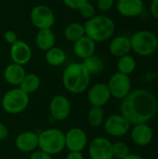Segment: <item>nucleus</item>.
<instances>
[{
  "label": "nucleus",
  "instance_id": "obj_33",
  "mask_svg": "<svg viewBox=\"0 0 158 159\" xmlns=\"http://www.w3.org/2000/svg\"><path fill=\"white\" fill-rule=\"evenodd\" d=\"M29 159H52V157L38 150V151H34L31 154Z\"/></svg>",
  "mask_w": 158,
  "mask_h": 159
},
{
  "label": "nucleus",
  "instance_id": "obj_39",
  "mask_svg": "<svg viewBox=\"0 0 158 159\" xmlns=\"http://www.w3.org/2000/svg\"><path fill=\"white\" fill-rule=\"evenodd\" d=\"M157 116H158V111H157Z\"/></svg>",
  "mask_w": 158,
  "mask_h": 159
},
{
  "label": "nucleus",
  "instance_id": "obj_22",
  "mask_svg": "<svg viewBox=\"0 0 158 159\" xmlns=\"http://www.w3.org/2000/svg\"><path fill=\"white\" fill-rule=\"evenodd\" d=\"M41 85L40 77L36 74H26L20 84L19 85V88L27 93L29 96L34 92H36Z\"/></svg>",
  "mask_w": 158,
  "mask_h": 159
},
{
  "label": "nucleus",
  "instance_id": "obj_4",
  "mask_svg": "<svg viewBox=\"0 0 158 159\" xmlns=\"http://www.w3.org/2000/svg\"><path fill=\"white\" fill-rule=\"evenodd\" d=\"M38 148L51 157L61 153L65 149L64 132L56 128L44 129L38 134Z\"/></svg>",
  "mask_w": 158,
  "mask_h": 159
},
{
  "label": "nucleus",
  "instance_id": "obj_24",
  "mask_svg": "<svg viewBox=\"0 0 158 159\" xmlns=\"http://www.w3.org/2000/svg\"><path fill=\"white\" fill-rule=\"evenodd\" d=\"M46 61L48 65L57 67L61 65L66 60V54L64 50L58 47H53L52 48L46 51L45 55Z\"/></svg>",
  "mask_w": 158,
  "mask_h": 159
},
{
  "label": "nucleus",
  "instance_id": "obj_13",
  "mask_svg": "<svg viewBox=\"0 0 158 159\" xmlns=\"http://www.w3.org/2000/svg\"><path fill=\"white\" fill-rule=\"evenodd\" d=\"M87 98L91 106L102 107L107 104L111 99V94L107 84L99 82L91 86L88 90Z\"/></svg>",
  "mask_w": 158,
  "mask_h": 159
},
{
  "label": "nucleus",
  "instance_id": "obj_6",
  "mask_svg": "<svg viewBox=\"0 0 158 159\" xmlns=\"http://www.w3.org/2000/svg\"><path fill=\"white\" fill-rule=\"evenodd\" d=\"M29 102V95L18 87L7 90L3 95L1 106L6 113L9 115H18L28 107Z\"/></svg>",
  "mask_w": 158,
  "mask_h": 159
},
{
  "label": "nucleus",
  "instance_id": "obj_10",
  "mask_svg": "<svg viewBox=\"0 0 158 159\" xmlns=\"http://www.w3.org/2000/svg\"><path fill=\"white\" fill-rule=\"evenodd\" d=\"M49 114L51 117L57 121L67 119L71 114V102L64 95H55L49 102Z\"/></svg>",
  "mask_w": 158,
  "mask_h": 159
},
{
  "label": "nucleus",
  "instance_id": "obj_37",
  "mask_svg": "<svg viewBox=\"0 0 158 159\" xmlns=\"http://www.w3.org/2000/svg\"><path fill=\"white\" fill-rule=\"evenodd\" d=\"M124 159H144L142 156L138 155V154H133V153H130L127 157H125Z\"/></svg>",
  "mask_w": 158,
  "mask_h": 159
},
{
  "label": "nucleus",
  "instance_id": "obj_35",
  "mask_svg": "<svg viewBox=\"0 0 158 159\" xmlns=\"http://www.w3.org/2000/svg\"><path fill=\"white\" fill-rule=\"evenodd\" d=\"M150 13L155 19L158 20V0H152L150 4Z\"/></svg>",
  "mask_w": 158,
  "mask_h": 159
},
{
  "label": "nucleus",
  "instance_id": "obj_31",
  "mask_svg": "<svg viewBox=\"0 0 158 159\" xmlns=\"http://www.w3.org/2000/svg\"><path fill=\"white\" fill-rule=\"evenodd\" d=\"M115 4L114 0H97V7L102 12L109 11Z\"/></svg>",
  "mask_w": 158,
  "mask_h": 159
},
{
  "label": "nucleus",
  "instance_id": "obj_11",
  "mask_svg": "<svg viewBox=\"0 0 158 159\" xmlns=\"http://www.w3.org/2000/svg\"><path fill=\"white\" fill-rule=\"evenodd\" d=\"M64 135L65 148H67L69 152H82L88 145V135L81 128H71Z\"/></svg>",
  "mask_w": 158,
  "mask_h": 159
},
{
  "label": "nucleus",
  "instance_id": "obj_27",
  "mask_svg": "<svg viewBox=\"0 0 158 159\" xmlns=\"http://www.w3.org/2000/svg\"><path fill=\"white\" fill-rule=\"evenodd\" d=\"M88 122L89 126L93 128H98L103 125L105 120V115L102 107L99 106H91L88 113Z\"/></svg>",
  "mask_w": 158,
  "mask_h": 159
},
{
  "label": "nucleus",
  "instance_id": "obj_18",
  "mask_svg": "<svg viewBox=\"0 0 158 159\" xmlns=\"http://www.w3.org/2000/svg\"><path fill=\"white\" fill-rule=\"evenodd\" d=\"M109 51L116 58L129 54L131 51L130 38L127 35H118L114 37L109 44Z\"/></svg>",
  "mask_w": 158,
  "mask_h": 159
},
{
  "label": "nucleus",
  "instance_id": "obj_25",
  "mask_svg": "<svg viewBox=\"0 0 158 159\" xmlns=\"http://www.w3.org/2000/svg\"><path fill=\"white\" fill-rule=\"evenodd\" d=\"M82 64L87 69V71L91 75H99L104 69V61L102 57L98 55H92L85 60H83Z\"/></svg>",
  "mask_w": 158,
  "mask_h": 159
},
{
  "label": "nucleus",
  "instance_id": "obj_29",
  "mask_svg": "<svg viewBox=\"0 0 158 159\" xmlns=\"http://www.w3.org/2000/svg\"><path fill=\"white\" fill-rule=\"evenodd\" d=\"M79 14L82 18L86 19L87 20L93 18L95 15H96V8L94 7L93 4L89 3V2H87L85 5H83L79 9Z\"/></svg>",
  "mask_w": 158,
  "mask_h": 159
},
{
  "label": "nucleus",
  "instance_id": "obj_20",
  "mask_svg": "<svg viewBox=\"0 0 158 159\" xmlns=\"http://www.w3.org/2000/svg\"><path fill=\"white\" fill-rule=\"evenodd\" d=\"M26 75L25 69L22 65L17 63H9L4 70V79L5 81L14 87H19L22 79Z\"/></svg>",
  "mask_w": 158,
  "mask_h": 159
},
{
  "label": "nucleus",
  "instance_id": "obj_17",
  "mask_svg": "<svg viewBox=\"0 0 158 159\" xmlns=\"http://www.w3.org/2000/svg\"><path fill=\"white\" fill-rule=\"evenodd\" d=\"M15 145L22 153L34 152L38 148V134L31 130L23 131L16 137Z\"/></svg>",
  "mask_w": 158,
  "mask_h": 159
},
{
  "label": "nucleus",
  "instance_id": "obj_28",
  "mask_svg": "<svg viewBox=\"0 0 158 159\" xmlns=\"http://www.w3.org/2000/svg\"><path fill=\"white\" fill-rule=\"evenodd\" d=\"M130 154L129 146L124 142H115L113 143L114 159H124Z\"/></svg>",
  "mask_w": 158,
  "mask_h": 159
},
{
  "label": "nucleus",
  "instance_id": "obj_9",
  "mask_svg": "<svg viewBox=\"0 0 158 159\" xmlns=\"http://www.w3.org/2000/svg\"><path fill=\"white\" fill-rule=\"evenodd\" d=\"M131 124L121 114L111 115L105 118L103 128L105 132L112 137H123L130 130Z\"/></svg>",
  "mask_w": 158,
  "mask_h": 159
},
{
  "label": "nucleus",
  "instance_id": "obj_8",
  "mask_svg": "<svg viewBox=\"0 0 158 159\" xmlns=\"http://www.w3.org/2000/svg\"><path fill=\"white\" fill-rule=\"evenodd\" d=\"M30 20L32 24L38 30L51 29L55 23V14L49 7L38 5L31 10Z\"/></svg>",
  "mask_w": 158,
  "mask_h": 159
},
{
  "label": "nucleus",
  "instance_id": "obj_36",
  "mask_svg": "<svg viewBox=\"0 0 158 159\" xmlns=\"http://www.w3.org/2000/svg\"><path fill=\"white\" fill-rule=\"evenodd\" d=\"M65 159H85L82 152H69Z\"/></svg>",
  "mask_w": 158,
  "mask_h": 159
},
{
  "label": "nucleus",
  "instance_id": "obj_32",
  "mask_svg": "<svg viewBox=\"0 0 158 159\" xmlns=\"http://www.w3.org/2000/svg\"><path fill=\"white\" fill-rule=\"evenodd\" d=\"M4 39H5V41L7 44L12 45L13 43H15L18 40V36H17V34L14 31L8 30V31H6L5 32V34H4Z\"/></svg>",
  "mask_w": 158,
  "mask_h": 159
},
{
  "label": "nucleus",
  "instance_id": "obj_21",
  "mask_svg": "<svg viewBox=\"0 0 158 159\" xmlns=\"http://www.w3.org/2000/svg\"><path fill=\"white\" fill-rule=\"evenodd\" d=\"M56 36L51 29L38 30L35 36V45L42 51H47L55 47Z\"/></svg>",
  "mask_w": 158,
  "mask_h": 159
},
{
  "label": "nucleus",
  "instance_id": "obj_15",
  "mask_svg": "<svg viewBox=\"0 0 158 159\" xmlns=\"http://www.w3.org/2000/svg\"><path fill=\"white\" fill-rule=\"evenodd\" d=\"M154 139V130L147 124H137L131 129V140L138 146H147Z\"/></svg>",
  "mask_w": 158,
  "mask_h": 159
},
{
  "label": "nucleus",
  "instance_id": "obj_26",
  "mask_svg": "<svg viewBox=\"0 0 158 159\" xmlns=\"http://www.w3.org/2000/svg\"><path fill=\"white\" fill-rule=\"evenodd\" d=\"M136 67H137V61L132 55L128 54L118 58L117 70L119 73L129 75L136 70Z\"/></svg>",
  "mask_w": 158,
  "mask_h": 159
},
{
  "label": "nucleus",
  "instance_id": "obj_38",
  "mask_svg": "<svg viewBox=\"0 0 158 159\" xmlns=\"http://www.w3.org/2000/svg\"><path fill=\"white\" fill-rule=\"evenodd\" d=\"M114 1H115V2H116V1H118V0H114Z\"/></svg>",
  "mask_w": 158,
  "mask_h": 159
},
{
  "label": "nucleus",
  "instance_id": "obj_5",
  "mask_svg": "<svg viewBox=\"0 0 158 159\" xmlns=\"http://www.w3.org/2000/svg\"><path fill=\"white\" fill-rule=\"evenodd\" d=\"M131 50L142 57H149L156 52L158 38L156 34L148 30H140L130 37Z\"/></svg>",
  "mask_w": 158,
  "mask_h": 159
},
{
  "label": "nucleus",
  "instance_id": "obj_3",
  "mask_svg": "<svg viewBox=\"0 0 158 159\" xmlns=\"http://www.w3.org/2000/svg\"><path fill=\"white\" fill-rule=\"evenodd\" d=\"M84 27L86 35L96 43L112 38L115 32V21L106 15H95L85 22Z\"/></svg>",
  "mask_w": 158,
  "mask_h": 159
},
{
  "label": "nucleus",
  "instance_id": "obj_14",
  "mask_svg": "<svg viewBox=\"0 0 158 159\" xmlns=\"http://www.w3.org/2000/svg\"><path fill=\"white\" fill-rule=\"evenodd\" d=\"M10 58L12 62L24 66L32 59V48L25 41L17 40L10 47Z\"/></svg>",
  "mask_w": 158,
  "mask_h": 159
},
{
  "label": "nucleus",
  "instance_id": "obj_23",
  "mask_svg": "<svg viewBox=\"0 0 158 159\" xmlns=\"http://www.w3.org/2000/svg\"><path fill=\"white\" fill-rule=\"evenodd\" d=\"M63 34L66 40L74 43L86 35L84 24L79 22H71L65 27Z\"/></svg>",
  "mask_w": 158,
  "mask_h": 159
},
{
  "label": "nucleus",
  "instance_id": "obj_34",
  "mask_svg": "<svg viewBox=\"0 0 158 159\" xmlns=\"http://www.w3.org/2000/svg\"><path fill=\"white\" fill-rule=\"evenodd\" d=\"M9 135V129L7 126L2 122H0V141L6 140Z\"/></svg>",
  "mask_w": 158,
  "mask_h": 159
},
{
  "label": "nucleus",
  "instance_id": "obj_12",
  "mask_svg": "<svg viewBox=\"0 0 158 159\" xmlns=\"http://www.w3.org/2000/svg\"><path fill=\"white\" fill-rule=\"evenodd\" d=\"M88 155L90 159H114L113 143L105 137H97L88 145Z\"/></svg>",
  "mask_w": 158,
  "mask_h": 159
},
{
  "label": "nucleus",
  "instance_id": "obj_1",
  "mask_svg": "<svg viewBox=\"0 0 158 159\" xmlns=\"http://www.w3.org/2000/svg\"><path fill=\"white\" fill-rule=\"evenodd\" d=\"M158 102L156 97L148 89H138L131 90L122 100L120 114L131 125L147 123L157 114Z\"/></svg>",
  "mask_w": 158,
  "mask_h": 159
},
{
  "label": "nucleus",
  "instance_id": "obj_30",
  "mask_svg": "<svg viewBox=\"0 0 158 159\" xmlns=\"http://www.w3.org/2000/svg\"><path fill=\"white\" fill-rule=\"evenodd\" d=\"M62 2L67 7L78 10L83 5L88 2V0H62Z\"/></svg>",
  "mask_w": 158,
  "mask_h": 159
},
{
  "label": "nucleus",
  "instance_id": "obj_19",
  "mask_svg": "<svg viewBox=\"0 0 158 159\" xmlns=\"http://www.w3.org/2000/svg\"><path fill=\"white\" fill-rule=\"evenodd\" d=\"M96 51V42L88 37L83 36L79 40L74 43V52L79 59L85 60L95 54Z\"/></svg>",
  "mask_w": 158,
  "mask_h": 159
},
{
  "label": "nucleus",
  "instance_id": "obj_7",
  "mask_svg": "<svg viewBox=\"0 0 158 159\" xmlns=\"http://www.w3.org/2000/svg\"><path fill=\"white\" fill-rule=\"evenodd\" d=\"M107 87L111 97L123 100L131 91V80L129 75L116 72L110 76Z\"/></svg>",
  "mask_w": 158,
  "mask_h": 159
},
{
  "label": "nucleus",
  "instance_id": "obj_16",
  "mask_svg": "<svg viewBox=\"0 0 158 159\" xmlns=\"http://www.w3.org/2000/svg\"><path fill=\"white\" fill-rule=\"evenodd\" d=\"M144 9L143 0H118L116 1L117 12L126 18L140 16Z\"/></svg>",
  "mask_w": 158,
  "mask_h": 159
},
{
  "label": "nucleus",
  "instance_id": "obj_2",
  "mask_svg": "<svg viewBox=\"0 0 158 159\" xmlns=\"http://www.w3.org/2000/svg\"><path fill=\"white\" fill-rule=\"evenodd\" d=\"M90 76L82 62H73L63 71L62 85L70 93L81 94L89 88Z\"/></svg>",
  "mask_w": 158,
  "mask_h": 159
}]
</instances>
